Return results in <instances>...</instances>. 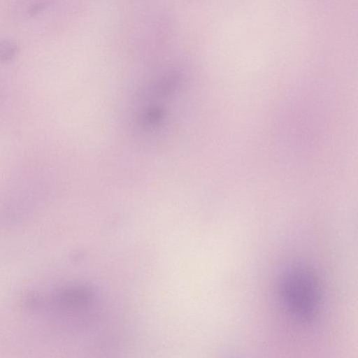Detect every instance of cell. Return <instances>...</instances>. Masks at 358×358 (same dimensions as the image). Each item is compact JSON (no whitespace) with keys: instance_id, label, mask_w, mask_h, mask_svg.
<instances>
[{"instance_id":"cell-2","label":"cell","mask_w":358,"mask_h":358,"mask_svg":"<svg viewBox=\"0 0 358 358\" xmlns=\"http://www.w3.org/2000/svg\"><path fill=\"white\" fill-rule=\"evenodd\" d=\"M16 49L12 48L10 44L3 45L0 48V60L6 61L10 59L15 54Z\"/></svg>"},{"instance_id":"cell-1","label":"cell","mask_w":358,"mask_h":358,"mask_svg":"<svg viewBox=\"0 0 358 358\" xmlns=\"http://www.w3.org/2000/svg\"><path fill=\"white\" fill-rule=\"evenodd\" d=\"M280 295L289 312L301 321H308L317 313L320 289L317 278L306 268L289 271L281 280Z\"/></svg>"}]
</instances>
